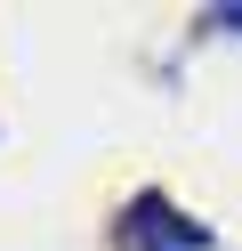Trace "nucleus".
I'll return each instance as SVG.
<instances>
[{"label":"nucleus","instance_id":"nucleus-1","mask_svg":"<svg viewBox=\"0 0 242 251\" xmlns=\"http://www.w3.org/2000/svg\"><path fill=\"white\" fill-rule=\"evenodd\" d=\"M113 251H210V227L202 219H186L170 195H129L121 219H113Z\"/></svg>","mask_w":242,"mask_h":251},{"label":"nucleus","instance_id":"nucleus-2","mask_svg":"<svg viewBox=\"0 0 242 251\" xmlns=\"http://www.w3.org/2000/svg\"><path fill=\"white\" fill-rule=\"evenodd\" d=\"M210 25H226V33H242V8L226 0V8H210Z\"/></svg>","mask_w":242,"mask_h":251}]
</instances>
